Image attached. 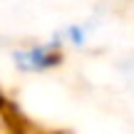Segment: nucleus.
<instances>
[{
  "mask_svg": "<svg viewBox=\"0 0 134 134\" xmlns=\"http://www.w3.org/2000/svg\"><path fill=\"white\" fill-rule=\"evenodd\" d=\"M65 50H67L65 42L55 32L47 40H37V42L15 47L10 60H13V67L23 75H45V72L57 70L65 62Z\"/></svg>",
  "mask_w": 134,
  "mask_h": 134,
  "instance_id": "f257e3e1",
  "label": "nucleus"
},
{
  "mask_svg": "<svg viewBox=\"0 0 134 134\" xmlns=\"http://www.w3.org/2000/svg\"><path fill=\"white\" fill-rule=\"evenodd\" d=\"M57 35H60V40L65 42V47L80 50V47H85V45L90 42L92 30H90V25H87V23H67Z\"/></svg>",
  "mask_w": 134,
  "mask_h": 134,
  "instance_id": "f03ea898",
  "label": "nucleus"
}]
</instances>
